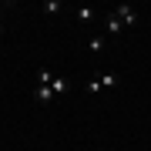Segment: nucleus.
Returning <instances> with one entry per match:
<instances>
[{
    "mask_svg": "<svg viewBox=\"0 0 151 151\" xmlns=\"http://www.w3.org/2000/svg\"><path fill=\"white\" fill-rule=\"evenodd\" d=\"M114 14H118V20L124 24V27H134V24H138V14H134V7H128V4L114 7Z\"/></svg>",
    "mask_w": 151,
    "mask_h": 151,
    "instance_id": "obj_1",
    "label": "nucleus"
},
{
    "mask_svg": "<svg viewBox=\"0 0 151 151\" xmlns=\"http://www.w3.org/2000/svg\"><path fill=\"white\" fill-rule=\"evenodd\" d=\"M54 87H50V84H37V91H34V101H37V104H50V101H54Z\"/></svg>",
    "mask_w": 151,
    "mask_h": 151,
    "instance_id": "obj_2",
    "label": "nucleus"
},
{
    "mask_svg": "<svg viewBox=\"0 0 151 151\" xmlns=\"http://www.w3.org/2000/svg\"><path fill=\"white\" fill-rule=\"evenodd\" d=\"M121 27H124V24L118 20V14L111 10V17H108V34H121Z\"/></svg>",
    "mask_w": 151,
    "mask_h": 151,
    "instance_id": "obj_3",
    "label": "nucleus"
},
{
    "mask_svg": "<svg viewBox=\"0 0 151 151\" xmlns=\"http://www.w3.org/2000/svg\"><path fill=\"white\" fill-rule=\"evenodd\" d=\"M50 87H54V94H67V81L60 74H54V81H50Z\"/></svg>",
    "mask_w": 151,
    "mask_h": 151,
    "instance_id": "obj_4",
    "label": "nucleus"
},
{
    "mask_svg": "<svg viewBox=\"0 0 151 151\" xmlns=\"http://www.w3.org/2000/svg\"><path fill=\"white\" fill-rule=\"evenodd\" d=\"M77 20H81V24H87V20H94V10H91V7H77Z\"/></svg>",
    "mask_w": 151,
    "mask_h": 151,
    "instance_id": "obj_5",
    "label": "nucleus"
},
{
    "mask_svg": "<svg viewBox=\"0 0 151 151\" xmlns=\"http://www.w3.org/2000/svg\"><path fill=\"white\" fill-rule=\"evenodd\" d=\"M60 10H64L60 0H47V4H44V14H60Z\"/></svg>",
    "mask_w": 151,
    "mask_h": 151,
    "instance_id": "obj_6",
    "label": "nucleus"
},
{
    "mask_svg": "<svg viewBox=\"0 0 151 151\" xmlns=\"http://www.w3.org/2000/svg\"><path fill=\"white\" fill-rule=\"evenodd\" d=\"M84 91H87V94H97V91H104V87H101V77H91Z\"/></svg>",
    "mask_w": 151,
    "mask_h": 151,
    "instance_id": "obj_7",
    "label": "nucleus"
},
{
    "mask_svg": "<svg viewBox=\"0 0 151 151\" xmlns=\"http://www.w3.org/2000/svg\"><path fill=\"white\" fill-rule=\"evenodd\" d=\"M50 81H54V70H47V67H44L40 74H37V84H50Z\"/></svg>",
    "mask_w": 151,
    "mask_h": 151,
    "instance_id": "obj_8",
    "label": "nucleus"
},
{
    "mask_svg": "<svg viewBox=\"0 0 151 151\" xmlns=\"http://www.w3.org/2000/svg\"><path fill=\"white\" fill-rule=\"evenodd\" d=\"M104 44H108V40H104V37H91V44H87V47H91L94 54H97V50H104Z\"/></svg>",
    "mask_w": 151,
    "mask_h": 151,
    "instance_id": "obj_9",
    "label": "nucleus"
},
{
    "mask_svg": "<svg viewBox=\"0 0 151 151\" xmlns=\"http://www.w3.org/2000/svg\"><path fill=\"white\" fill-rule=\"evenodd\" d=\"M118 84V74H101V87H114Z\"/></svg>",
    "mask_w": 151,
    "mask_h": 151,
    "instance_id": "obj_10",
    "label": "nucleus"
},
{
    "mask_svg": "<svg viewBox=\"0 0 151 151\" xmlns=\"http://www.w3.org/2000/svg\"><path fill=\"white\" fill-rule=\"evenodd\" d=\"M0 37H4V24H0Z\"/></svg>",
    "mask_w": 151,
    "mask_h": 151,
    "instance_id": "obj_11",
    "label": "nucleus"
}]
</instances>
